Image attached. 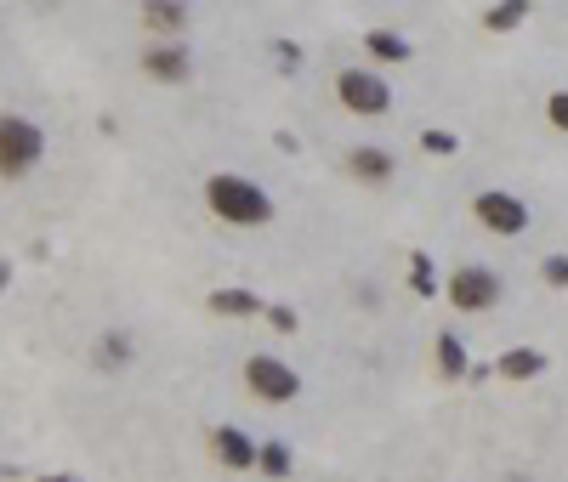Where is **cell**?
<instances>
[{
	"mask_svg": "<svg viewBox=\"0 0 568 482\" xmlns=\"http://www.w3.org/2000/svg\"><path fill=\"white\" fill-rule=\"evenodd\" d=\"M421 148L426 154H438V159H449V154H461V137H455V131H426Z\"/></svg>",
	"mask_w": 568,
	"mask_h": 482,
	"instance_id": "d6986e66",
	"label": "cell"
},
{
	"mask_svg": "<svg viewBox=\"0 0 568 482\" xmlns=\"http://www.w3.org/2000/svg\"><path fill=\"white\" fill-rule=\"evenodd\" d=\"M6 284H12V261H0V290H6Z\"/></svg>",
	"mask_w": 568,
	"mask_h": 482,
	"instance_id": "cb8c5ba5",
	"label": "cell"
},
{
	"mask_svg": "<svg viewBox=\"0 0 568 482\" xmlns=\"http://www.w3.org/2000/svg\"><path fill=\"white\" fill-rule=\"evenodd\" d=\"M205 205H211L216 222H228V227H262V222H273V199H267L256 182L228 176V171L205 182Z\"/></svg>",
	"mask_w": 568,
	"mask_h": 482,
	"instance_id": "6da1fadb",
	"label": "cell"
},
{
	"mask_svg": "<svg viewBox=\"0 0 568 482\" xmlns=\"http://www.w3.org/2000/svg\"><path fill=\"white\" fill-rule=\"evenodd\" d=\"M142 74L160 80V86H182V80L194 74V52H188L182 40H154V46L142 52Z\"/></svg>",
	"mask_w": 568,
	"mask_h": 482,
	"instance_id": "52a82bcc",
	"label": "cell"
},
{
	"mask_svg": "<svg viewBox=\"0 0 568 482\" xmlns=\"http://www.w3.org/2000/svg\"><path fill=\"white\" fill-rule=\"evenodd\" d=\"M40 154H46V131L23 114H0V176L35 171Z\"/></svg>",
	"mask_w": 568,
	"mask_h": 482,
	"instance_id": "7a4b0ae2",
	"label": "cell"
},
{
	"mask_svg": "<svg viewBox=\"0 0 568 482\" xmlns=\"http://www.w3.org/2000/svg\"><path fill=\"white\" fill-rule=\"evenodd\" d=\"M290 465H296V460H290V448H284L279 437L256 443V471H267L273 482H284V477H290Z\"/></svg>",
	"mask_w": 568,
	"mask_h": 482,
	"instance_id": "9a60e30c",
	"label": "cell"
},
{
	"mask_svg": "<svg viewBox=\"0 0 568 482\" xmlns=\"http://www.w3.org/2000/svg\"><path fill=\"white\" fill-rule=\"evenodd\" d=\"M546 120L557 125V131H568V91H551L546 97Z\"/></svg>",
	"mask_w": 568,
	"mask_h": 482,
	"instance_id": "44dd1931",
	"label": "cell"
},
{
	"mask_svg": "<svg viewBox=\"0 0 568 482\" xmlns=\"http://www.w3.org/2000/svg\"><path fill=\"white\" fill-rule=\"evenodd\" d=\"M245 386H250V397H262V403H290V397L302 392V375L284 358H273V352H256V358L245 363Z\"/></svg>",
	"mask_w": 568,
	"mask_h": 482,
	"instance_id": "3957f363",
	"label": "cell"
},
{
	"mask_svg": "<svg viewBox=\"0 0 568 482\" xmlns=\"http://www.w3.org/2000/svg\"><path fill=\"white\" fill-rule=\"evenodd\" d=\"M409 284H415V295H438V278H432V256H409Z\"/></svg>",
	"mask_w": 568,
	"mask_h": 482,
	"instance_id": "ac0fdd59",
	"label": "cell"
},
{
	"mask_svg": "<svg viewBox=\"0 0 568 482\" xmlns=\"http://www.w3.org/2000/svg\"><path fill=\"white\" fill-rule=\"evenodd\" d=\"M347 171H353L358 182H387V176H392V154H387V148H353V154H347Z\"/></svg>",
	"mask_w": 568,
	"mask_h": 482,
	"instance_id": "8fae6325",
	"label": "cell"
},
{
	"mask_svg": "<svg viewBox=\"0 0 568 482\" xmlns=\"http://www.w3.org/2000/svg\"><path fill=\"white\" fill-rule=\"evenodd\" d=\"M211 312H222V318H250V312H262V295L228 284V290H211Z\"/></svg>",
	"mask_w": 568,
	"mask_h": 482,
	"instance_id": "4fadbf2b",
	"label": "cell"
},
{
	"mask_svg": "<svg viewBox=\"0 0 568 482\" xmlns=\"http://www.w3.org/2000/svg\"><path fill=\"white\" fill-rule=\"evenodd\" d=\"M523 18H529V6H523V0H500V6H489V12H483V29L506 35V29H517Z\"/></svg>",
	"mask_w": 568,
	"mask_h": 482,
	"instance_id": "2e32d148",
	"label": "cell"
},
{
	"mask_svg": "<svg viewBox=\"0 0 568 482\" xmlns=\"http://www.w3.org/2000/svg\"><path fill=\"white\" fill-rule=\"evenodd\" d=\"M540 273H546L551 290H568V256H546V267H540Z\"/></svg>",
	"mask_w": 568,
	"mask_h": 482,
	"instance_id": "7402d4cb",
	"label": "cell"
},
{
	"mask_svg": "<svg viewBox=\"0 0 568 482\" xmlns=\"http://www.w3.org/2000/svg\"><path fill=\"white\" fill-rule=\"evenodd\" d=\"M472 210H478V222L489 227V233H500V239H517V233L529 227V205H523L517 193L489 188V193H478V199H472Z\"/></svg>",
	"mask_w": 568,
	"mask_h": 482,
	"instance_id": "8992f818",
	"label": "cell"
},
{
	"mask_svg": "<svg viewBox=\"0 0 568 482\" xmlns=\"http://www.w3.org/2000/svg\"><path fill=\"white\" fill-rule=\"evenodd\" d=\"M495 375L500 380H534V375H546V352H540V346H512V352H500Z\"/></svg>",
	"mask_w": 568,
	"mask_h": 482,
	"instance_id": "30bf717a",
	"label": "cell"
},
{
	"mask_svg": "<svg viewBox=\"0 0 568 482\" xmlns=\"http://www.w3.org/2000/svg\"><path fill=\"white\" fill-rule=\"evenodd\" d=\"M40 482H80V477H69V471H52V477H40Z\"/></svg>",
	"mask_w": 568,
	"mask_h": 482,
	"instance_id": "d4e9b609",
	"label": "cell"
},
{
	"mask_svg": "<svg viewBox=\"0 0 568 482\" xmlns=\"http://www.w3.org/2000/svg\"><path fill=\"white\" fill-rule=\"evenodd\" d=\"M273 52H279V63H284V69H296V63H302V52H296V46H290V40H279V46H273Z\"/></svg>",
	"mask_w": 568,
	"mask_h": 482,
	"instance_id": "603a6c76",
	"label": "cell"
},
{
	"mask_svg": "<svg viewBox=\"0 0 568 482\" xmlns=\"http://www.w3.org/2000/svg\"><path fill=\"white\" fill-rule=\"evenodd\" d=\"M444 290H449V301H455L461 312H489L500 295H506V284H500L495 267H478V261H472V267H455V273H449Z\"/></svg>",
	"mask_w": 568,
	"mask_h": 482,
	"instance_id": "277c9868",
	"label": "cell"
},
{
	"mask_svg": "<svg viewBox=\"0 0 568 482\" xmlns=\"http://www.w3.org/2000/svg\"><path fill=\"white\" fill-rule=\"evenodd\" d=\"M131 358H137V341H131L125 329H108L103 341H97V363H103V369H125Z\"/></svg>",
	"mask_w": 568,
	"mask_h": 482,
	"instance_id": "5bb4252c",
	"label": "cell"
},
{
	"mask_svg": "<svg viewBox=\"0 0 568 482\" xmlns=\"http://www.w3.org/2000/svg\"><path fill=\"white\" fill-rule=\"evenodd\" d=\"M336 97H341L347 114H364V120H375V114H387V108H392L387 80L370 74V69H341L336 74Z\"/></svg>",
	"mask_w": 568,
	"mask_h": 482,
	"instance_id": "5b68a950",
	"label": "cell"
},
{
	"mask_svg": "<svg viewBox=\"0 0 568 482\" xmlns=\"http://www.w3.org/2000/svg\"><path fill=\"white\" fill-rule=\"evenodd\" d=\"M364 52H370L375 63H409L415 46H409L404 35H392V29H370V35H364Z\"/></svg>",
	"mask_w": 568,
	"mask_h": 482,
	"instance_id": "7c38bea8",
	"label": "cell"
},
{
	"mask_svg": "<svg viewBox=\"0 0 568 482\" xmlns=\"http://www.w3.org/2000/svg\"><path fill=\"white\" fill-rule=\"evenodd\" d=\"M267 312V324L279 329V335H290L296 329V307H284V301H273V307H262Z\"/></svg>",
	"mask_w": 568,
	"mask_h": 482,
	"instance_id": "ffe728a7",
	"label": "cell"
},
{
	"mask_svg": "<svg viewBox=\"0 0 568 482\" xmlns=\"http://www.w3.org/2000/svg\"><path fill=\"white\" fill-rule=\"evenodd\" d=\"M211 448H216V460L228 465V471H250V465H256V443H250L239 426H216Z\"/></svg>",
	"mask_w": 568,
	"mask_h": 482,
	"instance_id": "ba28073f",
	"label": "cell"
},
{
	"mask_svg": "<svg viewBox=\"0 0 568 482\" xmlns=\"http://www.w3.org/2000/svg\"><path fill=\"white\" fill-rule=\"evenodd\" d=\"M438 369L444 375H472V363H466V341H455V335H438Z\"/></svg>",
	"mask_w": 568,
	"mask_h": 482,
	"instance_id": "e0dca14e",
	"label": "cell"
},
{
	"mask_svg": "<svg viewBox=\"0 0 568 482\" xmlns=\"http://www.w3.org/2000/svg\"><path fill=\"white\" fill-rule=\"evenodd\" d=\"M142 29H154L160 40H177L188 29V6L182 0H148L142 6Z\"/></svg>",
	"mask_w": 568,
	"mask_h": 482,
	"instance_id": "9c48e42d",
	"label": "cell"
}]
</instances>
